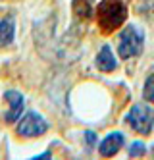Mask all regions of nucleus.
<instances>
[{
  "label": "nucleus",
  "mask_w": 154,
  "mask_h": 160,
  "mask_svg": "<svg viewBox=\"0 0 154 160\" xmlns=\"http://www.w3.org/2000/svg\"><path fill=\"white\" fill-rule=\"evenodd\" d=\"M4 100L8 102V110L4 112V120H6V123H16L19 120V116L23 114V108H25V97L19 91H6Z\"/></svg>",
  "instance_id": "nucleus-5"
},
{
  "label": "nucleus",
  "mask_w": 154,
  "mask_h": 160,
  "mask_svg": "<svg viewBox=\"0 0 154 160\" xmlns=\"http://www.w3.org/2000/svg\"><path fill=\"white\" fill-rule=\"evenodd\" d=\"M97 68L100 72H104V73H110V72H114L117 68V60H116V56L112 52V47L104 44V47L100 48V52L97 54Z\"/></svg>",
  "instance_id": "nucleus-8"
},
{
  "label": "nucleus",
  "mask_w": 154,
  "mask_h": 160,
  "mask_svg": "<svg viewBox=\"0 0 154 160\" xmlns=\"http://www.w3.org/2000/svg\"><path fill=\"white\" fill-rule=\"evenodd\" d=\"M125 122L131 125V129L141 133V135H148L154 128V108L148 104H133L131 110L127 112Z\"/></svg>",
  "instance_id": "nucleus-3"
},
{
  "label": "nucleus",
  "mask_w": 154,
  "mask_h": 160,
  "mask_svg": "<svg viewBox=\"0 0 154 160\" xmlns=\"http://www.w3.org/2000/svg\"><path fill=\"white\" fill-rule=\"evenodd\" d=\"M73 16L79 18V19H91L92 14H94V8H92V2L91 0H73Z\"/></svg>",
  "instance_id": "nucleus-9"
},
{
  "label": "nucleus",
  "mask_w": 154,
  "mask_h": 160,
  "mask_svg": "<svg viewBox=\"0 0 154 160\" xmlns=\"http://www.w3.org/2000/svg\"><path fill=\"white\" fill-rule=\"evenodd\" d=\"M48 122L42 118V114L35 112V110H29L25 116H23L16 128V133L19 137H25V139H33V137H41L48 131Z\"/></svg>",
  "instance_id": "nucleus-4"
},
{
  "label": "nucleus",
  "mask_w": 154,
  "mask_h": 160,
  "mask_svg": "<svg viewBox=\"0 0 154 160\" xmlns=\"http://www.w3.org/2000/svg\"><path fill=\"white\" fill-rule=\"evenodd\" d=\"M143 47H145L143 29H139L133 23L125 25L120 33V41H117V54H120V58L122 60L135 58V56L143 52Z\"/></svg>",
  "instance_id": "nucleus-2"
},
{
  "label": "nucleus",
  "mask_w": 154,
  "mask_h": 160,
  "mask_svg": "<svg viewBox=\"0 0 154 160\" xmlns=\"http://www.w3.org/2000/svg\"><path fill=\"white\" fill-rule=\"evenodd\" d=\"M127 19V6L123 0H100L97 6V23L102 35L120 29Z\"/></svg>",
  "instance_id": "nucleus-1"
},
{
  "label": "nucleus",
  "mask_w": 154,
  "mask_h": 160,
  "mask_svg": "<svg viewBox=\"0 0 154 160\" xmlns=\"http://www.w3.org/2000/svg\"><path fill=\"white\" fill-rule=\"evenodd\" d=\"M46 158H52V152L46 151V152H41V154H35L31 156V160H46Z\"/></svg>",
  "instance_id": "nucleus-13"
},
{
  "label": "nucleus",
  "mask_w": 154,
  "mask_h": 160,
  "mask_svg": "<svg viewBox=\"0 0 154 160\" xmlns=\"http://www.w3.org/2000/svg\"><path fill=\"white\" fill-rule=\"evenodd\" d=\"M16 41V18L6 16L0 19V48L12 47Z\"/></svg>",
  "instance_id": "nucleus-7"
},
{
  "label": "nucleus",
  "mask_w": 154,
  "mask_h": 160,
  "mask_svg": "<svg viewBox=\"0 0 154 160\" xmlns=\"http://www.w3.org/2000/svg\"><path fill=\"white\" fill-rule=\"evenodd\" d=\"M152 156H154V147H152Z\"/></svg>",
  "instance_id": "nucleus-14"
},
{
  "label": "nucleus",
  "mask_w": 154,
  "mask_h": 160,
  "mask_svg": "<svg viewBox=\"0 0 154 160\" xmlns=\"http://www.w3.org/2000/svg\"><path fill=\"white\" fill-rule=\"evenodd\" d=\"M127 151H129V156L131 158H141L145 154V151H147V145L143 141H133L131 145H129Z\"/></svg>",
  "instance_id": "nucleus-10"
},
{
  "label": "nucleus",
  "mask_w": 154,
  "mask_h": 160,
  "mask_svg": "<svg viewBox=\"0 0 154 160\" xmlns=\"http://www.w3.org/2000/svg\"><path fill=\"white\" fill-rule=\"evenodd\" d=\"M123 141H125V135L122 131H112L104 137L98 145V154L104 156V158H110L114 154H117V151L123 147Z\"/></svg>",
  "instance_id": "nucleus-6"
},
{
  "label": "nucleus",
  "mask_w": 154,
  "mask_h": 160,
  "mask_svg": "<svg viewBox=\"0 0 154 160\" xmlns=\"http://www.w3.org/2000/svg\"><path fill=\"white\" fill-rule=\"evenodd\" d=\"M85 139H87V145L92 148L94 145H97V141H98V137H97V133L94 131H85Z\"/></svg>",
  "instance_id": "nucleus-12"
},
{
  "label": "nucleus",
  "mask_w": 154,
  "mask_h": 160,
  "mask_svg": "<svg viewBox=\"0 0 154 160\" xmlns=\"http://www.w3.org/2000/svg\"><path fill=\"white\" fill-rule=\"evenodd\" d=\"M143 97H145V100L154 102V73L147 77L145 87H143Z\"/></svg>",
  "instance_id": "nucleus-11"
}]
</instances>
